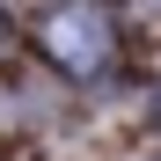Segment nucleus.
<instances>
[{
	"mask_svg": "<svg viewBox=\"0 0 161 161\" xmlns=\"http://www.w3.org/2000/svg\"><path fill=\"white\" fill-rule=\"evenodd\" d=\"M51 51H59V66H73V73H95L103 59H110V22H103L88 0H73V8H59L51 15Z\"/></svg>",
	"mask_w": 161,
	"mask_h": 161,
	"instance_id": "nucleus-1",
	"label": "nucleus"
},
{
	"mask_svg": "<svg viewBox=\"0 0 161 161\" xmlns=\"http://www.w3.org/2000/svg\"><path fill=\"white\" fill-rule=\"evenodd\" d=\"M154 117H161V88H154Z\"/></svg>",
	"mask_w": 161,
	"mask_h": 161,
	"instance_id": "nucleus-2",
	"label": "nucleus"
}]
</instances>
